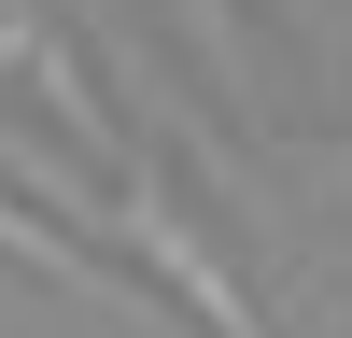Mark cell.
<instances>
[{
  "label": "cell",
  "mask_w": 352,
  "mask_h": 338,
  "mask_svg": "<svg viewBox=\"0 0 352 338\" xmlns=\"http://www.w3.org/2000/svg\"><path fill=\"white\" fill-rule=\"evenodd\" d=\"M0 268H28V282H56L71 310H113V324H141V296H127V268H113L99 240H71L56 212H28V183L0 169Z\"/></svg>",
  "instance_id": "obj_3"
},
{
  "label": "cell",
  "mask_w": 352,
  "mask_h": 338,
  "mask_svg": "<svg viewBox=\"0 0 352 338\" xmlns=\"http://www.w3.org/2000/svg\"><path fill=\"white\" fill-rule=\"evenodd\" d=\"M0 71L28 84V99L71 127V155H113V99H99V71H85V43L43 14V0H0Z\"/></svg>",
  "instance_id": "obj_2"
},
{
  "label": "cell",
  "mask_w": 352,
  "mask_h": 338,
  "mask_svg": "<svg viewBox=\"0 0 352 338\" xmlns=\"http://www.w3.org/2000/svg\"><path fill=\"white\" fill-rule=\"evenodd\" d=\"M0 169H14V183H43L56 212H85V225H99V183H85L71 155H43V141H28V127H0Z\"/></svg>",
  "instance_id": "obj_4"
},
{
  "label": "cell",
  "mask_w": 352,
  "mask_h": 338,
  "mask_svg": "<svg viewBox=\"0 0 352 338\" xmlns=\"http://www.w3.org/2000/svg\"><path fill=\"white\" fill-rule=\"evenodd\" d=\"M99 240L127 254L141 282H169V296L197 310V338H268V310L240 296V268H226L212 240L184 225V197H169V169H155V141L127 155V197H99Z\"/></svg>",
  "instance_id": "obj_1"
}]
</instances>
